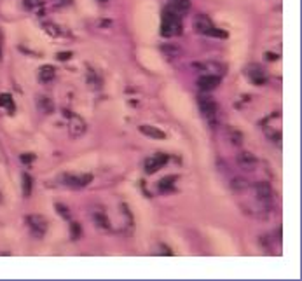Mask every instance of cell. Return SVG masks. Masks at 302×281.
<instances>
[{"instance_id":"obj_1","label":"cell","mask_w":302,"mask_h":281,"mask_svg":"<svg viewBox=\"0 0 302 281\" xmlns=\"http://www.w3.org/2000/svg\"><path fill=\"white\" fill-rule=\"evenodd\" d=\"M180 33H182L180 14H176L171 9H166L163 12V20H161V35L163 37H176Z\"/></svg>"},{"instance_id":"obj_2","label":"cell","mask_w":302,"mask_h":281,"mask_svg":"<svg viewBox=\"0 0 302 281\" xmlns=\"http://www.w3.org/2000/svg\"><path fill=\"white\" fill-rule=\"evenodd\" d=\"M198 107H199V112L203 114V117L208 121V124L213 127L215 124H217V112H218L217 101H215L213 98L208 96V94H199Z\"/></svg>"},{"instance_id":"obj_3","label":"cell","mask_w":302,"mask_h":281,"mask_svg":"<svg viewBox=\"0 0 302 281\" xmlns=\"http://www.w3.org/2000/svg\"><path fill=\"white\" fill-rule=\"evenodd\" d=\"M27 225L30 229V234L37 239L44 238V234L47 232V220L40 215H28Z\"/></svg>"},{"instance_id":"obj_4","label":"cell","mask_w":302,"mask_h":281,"mask_svg":"<svg viewBox=\"0 0 302 281\" xmlns=\"http://www.w3.org/2000/svg\"><path fill=\"white\" fill-rule=\"evenodd\" d=\"M255 194H257L259 203L262 204L266 210L271 208L272 201H274V194H272L271 185H269L268 182H259V184L255 185Z\"/></svg>"},{"instance_id":"obj_5","label":"cell","mask_w":302,"mask_h":281,"mask_svg":"<svg viewBox=\"0 0 302 281\" xmlns=\"http://www.w3.org/2000/svg\"><path fill=\"white\" fill-rule=\"evenodd\" d=\"M166 162H168V156L166 154H154V156H150V157H147L145 159L147 175H154L156 171H159Z\"/></svg>"},{"instance_id":"obj_6","label":"cell","mask_w":302,"mask_h":281,"mask_svg":"<svg viewBox=\"0 0 302 281\" xmlns=\"http://www.w3.org/2000/svg\"><path fill=\"white\" fill-rule=\"evenodd\" d=\"M220 81L222 79L218 77V75H213V73H206V75H201L198 79V88L201 89L203 93H210L213 89H217L220 86Z\"/></svg>"},{"instance_id":"obj_7","label":"cell","mask_w":302,"mask_h":281,"mask_svg":"<svg viewBox=\"0 0 302 281\" xmlns=\"http://www.w3.org/2000/svg\"><path fill=\"white\" fill-rule=\"evenodd\" d=\"M246 77L250 79V82H253V84H257V86L266 84V81H268L266 70L260 65H250L248 68H246Z\"/></svg>"},{"instance_id":"obj_8","label":"cell","mask_w":302,"mask_h":281,"mask_svg":"<svg viewBox=\"0 0 302 281\" xmlns=\"http://www.w3.org/2000/svg\"><path fill=\"white\" fill-rule=\"evenodd\" d=\"M86 123L82 117H79L77 114H73L72 117H70V123H68V131H70V136L72 138H79V136H82L86 133Z\"/></svg>"},{"instance_id":"obj_9","label":"cell","mask_w":302,"mask_h":281,"mask_svg":"<svg viewBox=\"0 0 302 281\" xmlns=\"http://www.w3.org/2000/svg\"><path fill=\"white\" fill-rule=\"evenodd\" d=\"M236 162H237V166H239L241 170L252 171V170H255V166H257V157L252 154V152L243 151V152H239V154H237Z\"/></svg>"},{"instance_id":"obj_10","label":"cell","mask_w":302,"mask_h":281,"mask_svg":"<svg viewBox=\"0 0 302 281\" xmlns=\"http://www.w3.org/2000/svg\"><path fill=\"white\" fill-rule=\"evenodd\" d=\"M91 219L95 222V225L98 229H103V231H108L110 229V222H108L107 213L103 212V208H95L91 212Z\"/></svg>"},{"instance_id":"obj_11","label":"cell","mask_w":302,"mask_h":281,"mask_svg":"<svg viewBox=\"0 0 302 281\" xmlns=\"http://www.w3.org/2000/svg\"><path fill=\"white\" fill-rule=\"evenodd\" d=\"M63 182H65V185L72 187V189H80V187H86V185L91 184L93 177L91 175H82V177H70V175H67V177H63Z\"/></svg>"},{"instance_id":"obj_12","label":"cell","mask_w":302,"mask_h":281,"mask_svg":"<svg viewBox=\"0 0 302 281\" xmlns=\"http://www.w3.org/2000/svg\"><path fill=\"white\" fill-rule=\"evenodd\" d=\"M211 27H213V23H211V20L206 14H199L194 18V30L198 31V33L206 35Z\"/></svg>"},{"instance_id":"obj_13","label":"cell","mask_w":302,"mask_h":281,"mask_svg":"<svg viewBox=\"0 0 302 281\" xmlns=\"http://www.w3.org/2000/svg\"><path fill=\"white\" fill-rule=\"evenodd\" d=\"M140 133L149 136V138H154V140H165L166 138L165 131H161L159 127H156V126H150V124H143V126H140Z\"/></svg>"},{"instance_id":"obj_14","label":"cell","mask_w":302,"mask_h":281,"mask_svg":"<svg viewBox=\"0 0 302 281\" xmlns=\"http://www.w3.org/2000/svg\"><path fill=\"white\" fill-rule=\"evenodd\" d=\"M54 77H56V70L53 65H44L38 68V81L42 84H49Z\"/></svg>"},{"instance_id":"obj_15","label":"cell","mask_w":302,"mask_h":281,"mask_svg":"<svg viewBox=\"0 0 302 281\" xmlns=\"http://www.w3.org/2000/svg\"><path fill=\"white\" fill-rule=\"evenodd\" d=\"M37 107H38V112H40V114H46V116L53 114V110H54V103L49 96H38Z\"/></svg>"},{"instance_id":"obj_16","label":"cell","mask_w":302,"mask_h":281,"mask_svg":"<svg viewBox=\"0 0 302 281\" xmlns=\"http://www.w3.org/2000/svg\"><path fill=\"white\" fill-rule=\"evenodd\" d=\"M161 53L165 54L166 58L173 60V58H178L182 49H180L176 44H163V46H161Z\"/></svg>"},{"instance_id":"obj_17","label":"cell","mask_w":302,"mask_h":281,"mask_svg":"<svg viewBox=\"0 0 302 281\" xmlns=\"http://www.w3.org/2000/svg\"><path fill=\"white\" fill-rule=\"evenodd\" d=\"M171 11L176 14H185L191 11V0H171Z\"/></svg>"},{"instance_id":"obj_18","label":"cell","mask_w":302,"mask_h":281,"mask_svg":"<svg viewBox=\"0 0 302 281\" xmlns=\"http://www.w3.org/2000/svg\"><path fill=\"white\" fill-rule=\"evenodd\" d=\"M227 140L231 142V145L241 147V143H243V133L237 131L236 127H229L227 129Z\"/></svg>"},{"instance_id":"obj_19","label":"cell","mask_w":302,"mask_h":281,"mask_svg":"<svg viewBox=\"0 0 302 281\" xmlns=\"http://www.w3.org/2000/svg\"><path fill=\"white\" fill-rule=\"evenodd\" d=\"M0 107L4 108V110H7L9 114H14L16 105H14V100H12V96L9 94V93L0 94Z\"/></svg>"},{"instance_id":"obj_20","label":"cell","mask_w":302,"mask_h":281,"mask_svg":"<svg viewBox=\"0 0 302 281\" xmlns=\"http://www.w3.org/2000/svg\"><path fill=\"white\" fill-rule=\"evenodd\" d=\"M175 182H176V177H165L159 184H157V189H159L161 192H168V190L173 189Z\"/></svg>"},{"instance_id":"obj_21","label":"cell","mask_w":302,"mask_h":281,"mask_svg":"<svg viewBox=\"0 0 302 281\" xmlns=\"http://www.w3.org/2000/svg\"><path fill=\"white\" fill-rule=\"evenodd\" d=\"M231 187H233L234 190H237V192H241V190H246L248 182H246L245 178H241V177H234L233 180H231Z\"/></svg>"},{"instance_id":"obj_22","label":"cell","mask_w":302,"mask_h":281,"mask_svg":"<svg viewBox=\"0 0 302 281\" xmlns=\"http://www.w3.org/2000/svg\"><path fill=\"white\" fill-rule=\"evenodd\" d=\"M32 189H34V180L28 173H23V194L25 197H28L32 194Z\"/></svg>"},{"instance_id":"obj_23","label":"cell","mask_w":302,"mask_h":281,"mask_svg":"<svg viewBox=\"0 0 302 281\" xmlns=\"http://www.w3.org/2000/svg\"><path fill=\"white\" fill-rule=\"evenodd\" d=\"M44 30H46L51 37H60V35H62V28L54 23H44Z\"/></svg>"},{"instance_id":"obj_24","label":"cell","mask_w":302,"mask_h":281,"mask_svg":"<svg viewBox=\"0 0 302 281\" xmlns=\"http://www.w3.org/2000/svg\"><path fill=\"white\" fill-rule=\"evenodd\" d=\"M206 35L208 37H217V39H227L229 37V33L226 30H220V28H215V27H211Z\"/></svg>"},{"instance_id":"obj_25","label":"cell","mask_w":302,"mask_h":281,"mask_svg":"<svg viewBox=\"0 0 302 281\" xmlns=\"http://www.w3.org/2000/svg\"><path fill=\"white\" fill-rule=\"evenodd\" d=\"M80 238V225L77 222L70 223V239L72 241H77Z\"/></svg>"},{"instance_id":"obj_26","label":"cell","mask_w":302,"mask_h":281,"mask_svg":"<svg viewBox=\"0 0 302 281\" xmlns=\"http://www.w3.org/2000/svg\"><path fill=\"white\" fill-rule=\"evenodd\" d=\"M54 208H56L58 215H62L63 219H65V220H70V212H68V208H67L65 204H56V206H54Z\"/></svg>"},{"instance_id":"obj_27","label":"cell","mask_w":302,"mask_h":281,"mask_svg":"<svg viewBox=\"0 0 302 281\" xmlns=\"http://www.w3.org/2000/svg\"><path fill=\"white\" fill-rule=\"evenodd\" d=\"M60 62H67L68 58H72V53L70 51H67V53H58V56H56Z\"/></svg>"},{"instance_id":"obj_28","label":"cell","mask_w":302,"mask_h":281,"mask_svg":"<svg viewBox=\"0 0 302 281\" xmlns=\"http://www.w3.org/2000/svg\"><path fill=\"white\" fill-rule=\"evenodd\" d=\"M21 161H23V162H30V161H34V154H23Z\"/></svg>"},{"instance_id":"obj_29","label":"cell","mask_w":302,"mask_h":281,"mask_svg":"<svg viewBox=\"0 0 302 281\" xmlns=\"http://www.w3.org/2000/svg\"><path fill=\"white\" fill-rule=\"evenodd\" d=\"M266 60H271V62H276V60H278V56H276V54H269V53H266Z\"/></svg>"}]
</instances>
